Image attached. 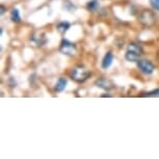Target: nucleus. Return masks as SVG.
<instances>
[{
    "mask_svg": "<svg viewBox=\"0 0 159 159\" xmlns=\"http://www.w3.org/2000/svg\"><path fill=\"white\" fill-rule=\"evenodd\" d=\"M101 97H110V95H108V94H104V95H102Z\"/></svg>",
    "mask_w": 159,
    "mask_h": 159,
    "instance_id": "17",
    "label": "nucleus"
},
{
    "mask_svg": "<svg viewBox=\"0 0 159 159\" xmlns=\"http://www.w3.org/2000/svg\"><path fill=\"white\" fill-rule=\"evenodd\" d=\"M70 23H68V22H61L57 25V29H58V31L59 32H61V34H65L66 31L68 30L69 28H70Z\"/></svg>",
    "mask_w": 159,
    "mask_h": 159,
    "instance_id": "12",
    "label": "nucleus"
},
{
    "mask_svg": "<svg viewBox=\"0 0 159 159\" xmlns=\"http://www.w3.org/2000/svg\"><path fill=\"white\" fill-rule=\"evenodd\" d=\"M32 41L35 42L38 46H43L44 44H46L47 39L43 32H37V34L32 35Z\"/></svg>",
    "mask_w": 159,
    "mask_h": 159,
    "instance_id": "8",
    "label": "nucleus"
},
{
    "mask_svg": "<svg viewBox=\"0 0 159 159\" xmlns=\"http://www.w3.org/2000/svg\"><path fill=\"white\" fill-rule=\"evenodd\" d=\"M0 8H1V11H0V14L3 15L5 13V7H3V5H1V7H0Z\"/></svg>",
    "mask_w": 159,
    "mask_h": 159,
    "instance_id": "16",
    "label": "nucleus"
},
{
    "mask_svg": "<svg viewBox=\"0 0 159 159\" xmlns=\"http://www.w3.org/2000/svg\"><path fill=\"white\" fill-rule=\"evenodd\" d=\"M86 8H88L89 11H96L99 8L98 0H91L88 3V5H86Z\"/></svg>",
    "mask_w": 159,
    "mask_h": 159,
    "instance_id": "11",
    "label": "nucleus"
},
{
    "mask_svg": "<svg viewBox=\"0 0 159 159\" xmlns=\"http://www.w3.org/2000/svg\"><path fill=\"white\" fill-rule=\"evenodd\" d=\"M139 20L143 26H148L149 27V26H152L153 24L155 23L156 17H155V14L153 13V11H149V10H146V11H143L142 13L139 14Z\"/></svg>",
    "mask_w": 159,
    "mask_h": 159,
    "instance_id": "3",
    "label": "nucleus"
},
{
    "mask_svg": "<svg viewBox=\"0 0 159 159\" xmlns=\"http://www.w3.org/2000/svg\"><path fill=\"white\" fill-rule=\"evenodd\" d=\"M11 19L15 23H19L21 21L20 13L18 8H13V11H11Z\"/></svg>",
    "mask_w": 159,
    "mask_h": 159,
    "instance_id": "10",
    "label": "nucleus"
},
{
    "mask_svg": "<svg viewBox=\"0 0 159 159\" xmlns=\"http://www.w3.org/2000/svg\"><path fill=\"white\" fill-rule=\"evenodd\" d=\"M64 7H65V8L67 11H74L75 10V7L73 5V3H71L69 0H65L64 1Z\"/></svg>",
    "mask_w": 159,
    "mask_h": 159,
    "instance_id": "13",
    "label": "nucleus"
},
{
    "mask_svg": "<svg viewBox=\"0 0 159 159\" xmlns=\"http://www.w3.org/2000/svg\"><path fill=\"white\" fill-rule=\"evenodd\" d=\"M96 85H98L99 88L106 89V91H109V89H113V83L112 81H110L109 79H106V78H100L96 81Z\"/></svg>",
    "mask_w": 159,
    "mask_h": 159,
    "instance_id": "6",
    "label": "nucleus"
},
{
    "mask_svg": "<svg viewBox=\"0 0 159 159\" xmlns=\"http://www.w3.org/2000/svg\"><path fill=\"white\" fill-rule=\"evenodd\" d=\"M150 3L154 10L159 11V0H150Z\"/></svg>",
    "mask_w": 159,
    "mask_h": 159,
    "instance_id": "15",
    "label": "nucleus"
},
{
    "mask_svg": "<svg viewBox=\"0 0 159 159\" xmlns=\"http://www.w3.org/2000/svg\"><path fill=\"white\" fill-rule=\"evenodd\" d=\"M145 96H148V97H159V89H154V91H152V92L147 93Z\"/></svg>",
    "mask_w": 159,
    "mask_h": 159,
    "instance_id": "14",
    "label": "nucleus"
},
{
    "mask_svg": "<svg viewBox=\"0 0 159 159\" xmlns=\"http://www.w3.org/2000/svg\"><path fill=\"white\" fill-rule=\"evenodd\" d=\"M143 54V48L136 43H131L128 45L125 57L128 61H137Z\"/></svg>",
    "mask_w": 159,
    "mask_h": 159,
    "instance_id": "1",
    "label": "nucleus"
},
{
    "mask_svg": "<svg viewBox=\"0 0 159 159\" xmlns=\"http://www.w3.org/2000/svg\"><path fill=\"white\" fill-rule=\"evenodd\" d=\"M76 51H77V48L75 46V44L71 43V42L68 40H62L61 47H59V52L68 56H73L75 55Z\"/></svg>",
    "mask_w": 159,
    "mask_h": 159,
    "instance_id": "4",
    "label": "nucleus"
},
{
    "mask_svg": "<svg viewBox=\"0 0 159 159\" xmlns=\"http://www.w3.org/2000/svg\"><path fill=\"white\" fill-rule=\"evenodd\" d=\"M112 61H113V53L111 51H108V52L105 54L103 61H102V68L108 69L110 66L112 65Z\"/></svg>",
    "mask_w": 159,
    "mask_h": 159,
    "instance_id": "7",
    "label": "nucleus"
},
{
    "mask_svg": "<svg viewBox=\"0 0 159 159\" xmlns=\"http://www.w3.org/2000/svg\"><path fill=\"white\" fill-rule=\"evenodd\" d=\"M89 75H91V73H89V71L88 69H85L84 67H81V66L76 67L72 71V78H73L75 81H78V82L85 81Z\"/></svg>",
    "mask_w": 159,
    "mask_h": 159,
    "instance_id": "2",
    "label": "nucleus"
},
{
    "mask_svg": "<svg viewBox=\"0 0 159 159\" xmlns=\"http://www.w3.org/2000/svg\"><path fill=\"white\" fill-rule=\"evenodd\" d=\"M137 68L142 73L146 75H151L155 71V66L148 59H139L137 61Z\"/></svg>",
    "mask_w": 159,
    "mask_h": 159,
    "instance_id": "5",
    "label": "nucleus"
},
{
    "mask_svg": "<svg viewBox=\"0 0 159 159\" xmlns=\"http://www.w3.org/2000/svg\"><path fill=\"white\" fill-rule=\"evenodd\" d=\"M67 83H68V80L64 77H61L55 84V91L56 92H62L66 89V86H67Z\"/></svg>",
    "mask_w": 159,
    "mask_h": 159,
    "instance_id": "9",
    "label": "nucleus"
}]
</instances>
